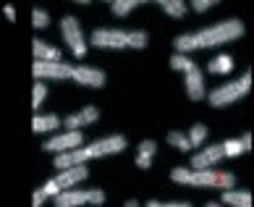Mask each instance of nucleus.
<instances>
[{"label": "nucleus", "mask_w": 254, "mask_h": 207, "mask_svg": "<svg viewBox=\"0 0 254 207\" xmlns=\"http://www.w3.org/2000/svg\"><path fill=\"white\" fill-rule=\"evenodd\" d=\"M244 21L239 18H225V21H218L207 29H199V32H191V34H178L173 40V50L176 53H194V50H204V48H218V45H225V42H233L244 37Z\"/></svg>", "instance_id": "1"}, {"label": "nucleus", "mask_w": 254, "mask_h": 207, "mask_svg": "<svg viewBox=\"0 0 254 207\" xmlns=\"http://www.w3.org/2000/svg\"><path fill=\"white\" fill-rule=\"evenodd\" d=\"M128 147V139L124 134H113L105 139H97L87 147H76V149H65V152L55 155V168H68V165H76V163H87V160H95V157H105V155H118Z\"/></svg>", "instance_id": "2"}, {"label": "nucleus", "mask_w": 254, "mask_h": 207, "mask_svg": "<svg viewBox=\"0 0 254 207\" xmlns=\"http://www.w3.org/2000/svg\"><path fill=\"white\" fill-rule=\"evenodd\" d=\"M171 178L176 184H186V186H202V189H231L236 186V176L228 171H218V168H202V171H189V168H173Z\"/></svg>", "instance_id": "3"}, {"label": "nucleus", "mask_w": 254, "mask_h": 207, "mask_svg": "<svg viewBox=\"0 0 254 207\" xmlns=\"http://www.w3.org/2000/svg\"><path fill=\"white\" fill-rule=\"evenodd\" d=\"M249 89H252V71H247V73H244L241 79H236V81H228V84L215 87L210 95H204V97H207V102H210L212 108H225V105H231V102L247 97Z\"/></svg>", "instance_id": "4"}, {"label": "nucleus", "mask_w": 254, "mask_h": 207, "mask_svg": "<svg viewBox=\"0 0 254 207\" xmlns=\"http://www.w3.org/2000/svg\"><path fill=\"white\" fill-rule=\"evenodd\" d=\"M55 207H76V205H105L102 189H63L53 197Z\"/></svg>", "instance_id": "5"}, {"label": "nucleus", "mask_w": 254, "mask_h": 207, "mask_svg": "<svg viewBox=\"0 0 254 207\" xmlns=\"http://www.w3.org/2000/svg\"><path fill=\"white\" fill-rule=\"evenodd\" d=\"M61 34H63L65 45L71 48L73 58H84V55H87L89 45L84 42V32H81V24H79L76 16H63L61 18Z\"/></svg>", "instance_id": "6"}, {"label": "nucleus", "mask_w": 254, "mask_h": 207, "mask_svg": "<svg viewBox=\"0 0 254 207\" xmlns=\"http://www.w3.org/2000/svg\"><path fill=\"white\" fill-rule=\"evenodd\" d=\"M73 66L65 61H34L32 63V73L34 79H71Z\"/></svg>", "instance_id": "7"}, {"label": "nucleus", "mask_w": 254, "mask_h": 207, "mask_svg": "<svg viewBox=\"0 0 254 207\" xmlns=\"http://www.w3.org/2000/svg\"><path fill=\"white\" fill-rule=\"evenodd\" d=\"M81 144H84L81 129H65L63 134L53 137V139H48V142L42 144V152L58 155V152H65V149H76V147H81Z\"/></svg>", "instance_id": "8"}, {"label": "nucleus", "mask_w": 254, "mask_h": 207, "mask_svg": "<svg viewBox=\"0 0 254 207\" xmlns=\"http://www.w3.org/2000/svg\"><path fill=\"white\" fill-rule=\"evenodd\" d=\"M126 34L124 29H95L89 42L100 50H124L126 48Z\"/></svg>", "instance_id": "9"}, {"label": "nucleus", "mask_w": 254, "mask_h": 207, "mask_svg": "<svg viewBox=\"0 0 254 207\" xmlns=\"http://www.w3.org/2000/svg\"><path fill=\"white\" fill-rule=\"evenodd\" d=\"M181 73H184V84H186V95H189V100H194V102L204 100L207 87H204V73H202L199 66L191 63L189 69L181 71Z\"/></svg>", "instance_id": "10"}, {"label": "nucleus", "mask_w": 254, "mask_h": 207, "mask_svg": "<svg viewBox=\"0 0 254 207\" xmlns=\"http://www.w3.org/2000/svg\"><path fill=\"white\" fill-rule=\"evenodd\" d=\"M71 79L76 84H81V87H92V89H102V87H105V71L89 69V66H73Z\"/></svg>", "instance_id": "11"}, {"label": "nucleus", "mask_w": 254, "mask_h": 207, "mask_svg": "<svg viewBox=\"0 0 254 207\" xmlns=\"http://www.w3.org/2000/svg\"><path fill=\"white\" fill-rule=\"evenodd\" d=\"M100 118V110L95 105H84L79 113H71V116H65L61 121V126L63 129H84V126H89V124H95V121Z\"/></svg>", "instance_id": "12"}, {"label": "nucleus", "mask_w": 254, "mask_h": 207, "mask_svg": "<svg viewBox=\"0 0 254 207\" xmlns=\"http://www.w3.org/2000/svg\"><path fill=\"white\" fill-rule=\"evenodd\" d=\"M223 144H210V147H204L202 152H196L191 157V168L194 171H202V168H212V165H218L220 160H223Z\"/></svg>", "instance_id": "13"}, {"label": "nucleus", "mask_w": 254, "mask_h": 207, "mask_svg": "<svg viewBox=\"0 0 254 207\" xmlns=\"http://www.w3.org/2000/svg\"><path fill=\"white\" fill-rule=\"evenodd\" d=\"M89 176V168L87 163H76V165H68L63 168V171L55 176V181L61 184V189H68V186H76L79 181H84V178Z\"/></svg>", "instance_id": "14"}, {"label": "nucleus", "mask_w": 254, "mask_h": 207, "mask_svg": "<svg viewBox=\"0 0 254 207\" xmlns=\"http://www.w3.org/2000/svg\"><path fill=\"white\" fill-rule=\"evenodd\" d=\"M252 144H254L252 134H244L239 139H225L223 142V155L225 157H239L244 152H252Z\"/></svg>", "instance_id": "15"}, {"label": "nucleus", "mask_w": 254, "mask_h": 207, "mask_svg": "<svg viewBox=\"0 0 254 207\" xmlns=\"http://www.w3.org/2000/svg\"><path fill=\"white\" fill-rule=\"evenodd\" d=\"M155 152H157V144L152 142V139H144V142L139 144V149H136V157H134L136 168L149 171V168H152V160H155Z\"/></svg>", "instance_id": "16"}, {"label": "nucleus", "mask_w": 254, "mask_h": 207, "mask_svg": "<svg viewBox=\"0 0 254 207\" xmlns=\"http://www.w3.org/2000/svg\"><path fill=\"white\" fill-rule=\"evenodd\" d=\"M252 192H244V189H223L220 197V205H233V207H252Z\"/></svg>", "instance_id": "17"}, {"label": "nucleus", "mask_w": 254, "mask_h": 207, "mask_svg": "<svg viewBox=\"0 0 254 207\" xmlns=\"http://www.w3.org/2000/svg\"><path fill=\"white\" fill-rule=\"evenodd\" d=\"M32 53H34V61H63V53L42 40H32Z\"/></svg>", "instance_id": "18"}, {"label": "nucleus", "mask_w": 254, "mask_h": 207, "mask_svg": "<svg viewBox=\"0 0 254 207\" xmlns=\"http://www.w3.org/2000/svg\"><path fill=\"white\" fill-rule=\"evenodd\" d=\"M61 126V118L55 116V113H48V116H40V113H37V116L32 118V131L34 134H50V131H55Z\"/></svg>", "instance_id": "19"}, {"label": "nucleus", "mask_w": 254, "mask_h": 207, "mask_svg": "<svg viewBox=\"0 0 254 207\" xmlns=\"http://www.w3.org/2000/svg\"><path fill=\"white\" fill-rule=\"evenodd\" d=\"M108 3H110V11H113V16L126 18L131 11H136L139 5H144L147 0H108Z\"/></svg>", "instance_id": "20"}, {"label": "nucleus", "mask_w": 254, "mask_h": 207, "mask_svg": "<svg viewBox=\"0 0 254 207\" xmlns=\"http://www.w3.org/2000/svg\"><path fill=\"white\" fill-rule=\"evenodd\" d=\"M155 3L163 8V11L168 16H173V18H184L186 11H189V5H186V0H155Z\"/></svg>", "instance_id": "21"}, {"label": "nucleus", "mask_w": 254, "mask_h": 207, "mask_svg": "<svg viewBox=\"0 0 254 207\" xmlns=\"http://www.w3.org/2000/svg\"><path fill=\"white\" fill-rule=\"evenodd\" d=\"M233 66H236V63H233L231 55H218V58H212L210 63H207V71L223 76V73H231L233 71Z\"/></svg>", "instance_id": "22"}, {"label": "nucleus", "mask_w": 254, "mask_h": 207, "mask_svg": "<svg viewBox=\"0 0 254 207\" xmlns=\"http://www.w3.org/2000/svg\"><path fill=\"white\" fill-rule=\"evenodd\" d=\"M147 42H149V37L142 29H134V32L126 34V48H131V50H144Z\"/></svg>", "instance_id": "23"}, {"label": "nucleus", "mask_w": 254, "mask_h": 207, "mask_svg": "<svg viewBox=\"0 0 254 207\" xmlns=\"http://www.w3.org/2000/svg\"><path fill=\"white\" fill-rule=\"evenodd\" d=\"M168 144L176 147L178 152H189V149H194L191 142H189V137L181 134V131H171V134H168Z\"/></svg>", "instance_id": "24"}, {"label": "nucleus", "mask_w": 254, "mask_h": 207, "mask_svg": "<svg viewBox=\"0 0 254 207\" xmlns=\"http://www.w3.org/2000/svg\"><path fill=\"white\" fill-rule=\"evenodd\" d=\"M45 97H48V84H42V79H37V81H34V89H32V108L40 110L42 102H45Z\"/></svg>", "instance_id": "25"}, {"label": "nucleus", "mask_w": 254, "mask_h": 207, "mask_svg": "<svg viewBox=\"0 0 254 207\" xmlns=\"http://www.w3.org/2000/svg\"><path fill=\"white\" fill-rule=\"evenodd\" d=\"M207 134H210V129H207L204 124H194V126L189 129V134H186V137H189L191 147H199L204 139H207Z\"/></svg>", "instance_id": "26"}, {"label": "nucleus", "mask_w": 254, "mask_h": 207, "mask_svg": "<svg viewBox=\"0 0 254 207\" xmlns=\"http://www.w3.org/2000/svg\"><path fill=\"white\" fill-rule=\"evenodd\" d=\"M48 24H50V13L42 11V8H34L32 11V26L34 29H45Z\"/></svg>", "instance_id": "27"}, {"label": "nucleus", "mask_w": 254, "mask_h": 207, "mask_svg": "<svg viewBox=\"0 0 254 207\" xmlns=\"http://www.w3.org/2000/svg\"><path fill=\"white\" fill-rule=\"evenodd\" d=\"M218 3H220V0H191L189 5L194 8L196 13H204V11H210V8H212V5H218Z\"/></svg>", "instance_id": "28"}, {"label": "nucleus", "mask_w": 254, "mask_h": 207, "mask_svg": "<svg viewBox=\"0 0 254 207\" xmlns=\"http://www.w3.org/2000/svg\"><path fill=\"white\" fill-rule=\"evenodd\" d=\"M42 189H45V194H48V197H55V194H58V192H63V189H61V184L55 181V178H50V181L45 184Z\"/></svg>", "instance_id": "29"}, {"label": "nucleus", "mask_w": 254, "mask_h": 207, "mask_svg": "<svg viewBox=\"0 0 254 207\" xmlns=\"http://www.w3.org/2000/svg\"><path fill=\"white\" fill-rule=\"evenodd\" d=\"M48 200H50V197L45 194V189H37V192L32 194V205H34V207H42V205L48 202Z\"/></svg>", "instance_id": "30"}, {"label": "nucleus", "mask_w": 254, "mask_h": 207, "mask_svg": "<svg viewBox=\"0 0 254 207\" xmlns=\"http://www.w3.org/2000/svg\"><path fill=\"white\" fill-rule=\"evenodd\" d=\"M3 13H5L8 21H16V8H13V5H5V8H3Z\"/></svg>", "instance_id": "31"}, {"label": "nucleus", "mask_w": 254, "mask_h": 207, "mask_svg": "<svg viewBox=\"0 0 254 207\" xmlns=\"http://www.w3.org/2000/svg\"><path fill=\"white\" fill-rule=\"evenodd\" d=\"M73 3H79V5H87V3H89V0H73Z\"/></svg>", "instance_id": "32"}]
</instances>
